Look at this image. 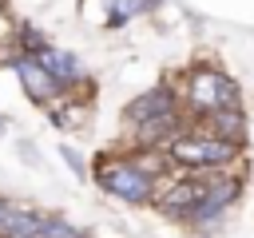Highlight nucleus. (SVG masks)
Here are the masks:
<instances>
[{
    "instance_id": "11",
    "label": "nucleus",
    "mask_w": 254,
    "mask_h": 238,
    "mask_svg": "<svg viewBox=\"0 0 254 238\" xmlns=\"http://www.w3.org/2000/svg\"><path fill=\"white\" fill-rule=\"evenodd\" d=\"M111 8H107V24L111 28H119L123 20H131V16H139V12H147L151 8V0H107Z\"/></svg>"
},
{
    "instance_id": "17",
    "label": "nucleus",
    "mask_w": 254,
    "mask_h": 238,
    "mask_svg": "<svg viewBox=\"0 0 254 238\" xmlns=\"http://www.w3.org/2000/svg\"><path fill=\"white\" fill-rule=\"evenodd\" d=\"M79 238H87V234H79Z\"/></svg>"
},
{
    "instance_id": "8",
    "label": "nucleus",
    "mask_w": 254,
    "mask_h": 238,
    "mask_svg": "<svg viewBox=\"0 0 254 238\" xmlns=\"http://www.w3.org/2000/svg\"><path fill=\"white\" fill-rule=\"evenodd\" d=\"M36 60H40V63H44V67L56 75V83H60L64 91H75V87H83V83H87V71H83V63H79L71 52L56 48V44H52V48H44Z\"/></svg>"
},
{
    "instance_id": "10",
    "label": "nucleus",
    "mask_w": 254,
    "mask_h": 238,
    "mask_svg": "<svg viewBox=\"0 0 254 238\" xmlns=\"http://www.w3.org/2000/svg\"><path fill=\"white\" fill-rule=\"evenodd\" d=\"M44 218H48V214H40V210L4 206V214H0V238H40Z\"/></svg>"
},
{
    "instance_id": "2",
    "label": "nucleus",
    "mask_w": 254,
    "mask_h": 238,
    "mask_svg": "<svg viewBox=\"0 0 254 238\" xmlns=\"http://www.w3.org/2000/svg\"><path fill=\"white\" fill-rule=\"evenodd\" d=\"M238 151L242 147H234V143H226V139H218V135H206V131H187L171 151H167V159H171V167L175 171H183V175H222V171H230L234 163H238Z\"/></svg>"
},
{
    "instance_id": "14",
    "label": "nucleus",
    "mask_w": 254,
    "mask_h": 238,
    "mask_svg": "<svg viewBox=\"0 0 254 238\" xmlns=\"http://www.w3.org/2000/svg\"><path fill=\"white\" fill-rule=\"evenodd\" d=\"M0 16H4V0H0Z\"/></svg>"
},
{
    "instance_id": "7",
    "label": "nucleus",
    "mask_w": 254,
    "mask_h": 238,
    "mask_svg": "<svg viewBox=\"0 0 254 238\" xmlns=\"http://www.w3.org/2000/svg\"><path fill=\"white\" fill-rule=\"evenodd\" d=\"M202 182H206V175H183V178H175V182H163V190L155 194V206L167 214V218H183L187 222V214L198 206V198H202Z\"/></svg>"
},
{
    "instance_id": "1",
    "label": "nucleus",
    "mask_w": 254,
    "mask_h": 238,
    "mask_svg": "<svg viewBox=\"0 0 254 238\" xmlns=\"http://www.w3.org/2000/svg\"><path fill=\"white\" fill-rule=\"evenodd\" d=\"M179 99H183V111H187L194 123H198V119H210L214 111L242 107L238 83H234L226 71L210 67V63H194V67L183 71V79H179Z\"/></svg>"
},
{
    "instance_id": "15",
    "label": "nucleus",
    "mask_w": 254,
    "mask_h": 238,
    "mask_svg": "<svg viewBox=\"0 0 254 238\" xmlns=\"http://www.w3.org/2000/svg\"><path fill=\"white\" fill-rule=\"evenodd\" d=\"M4 206H8V202H0V214H4Z\"/></svg>"
},
{
    "instance_id": "6",
    "label": "nucleus",
    "mask_w": 254,
    "mask_h": 238,
    "mask_svg": "<svg viewBox=\"0 0 254 238\" xmlns=\"http://www.w3.org/2000/svg\"><path fill=\"white\" fill-rule=\"evenodd\" d=\"M175 111H183L179 91H175L171 83H159V87H151V91H139V95L123 107V123L135 131V127H147V123H155V119H163V115H175Z\"/></svg>"
},
{
    "instance_id": "3",
    "label": "nucleus",
    "mask_w": 254,
    "mask_h": 238,
    "mask_svg": "<svg viewBox=\"0 0 254 238\" xmlns=\"http://www.w3.org/2000/svg\"><path fill=\"white\" fill-rule=\"evenodd\" d=\"M95 182L119 198V202H131V206H143V202H155L159 194V175H151L135 155H107L95 163Z\"/></svg>"
},
{
    "instance_id": "16",
    "label": "nucleus",
    "mask_w": 254,
    "mask_h": 238,
    "mask_svg": "<svg viewBox=\"0 0 254 238\" xmlns=\"http://www.w3.org/2000/svg\"><path fill=\"white\" fill-rule=\"evenodd\" d=\"M0 131H4V119H0Z\"/></svg>"
},
{
    "instance_id": "4",
    "label": "nucleus",
    "mask_w": 254,
    "mask_h": 238,
    "mask_svg": "<svg viewBox=\"0 0 254 238\" xmlns=\"http://www.w3.org/2000/svg\"><path fill=\"white\" fill-rule=\"evenodd\" d=\"M238 198H242V178H238V175H230V171H222V175H206V182H202V198H198V206L187 214V222H190L194 230L210 234V230L222 226L226 210H230Z\"/></svg>"
},
{
    "instance_id": "12",
    "label": "nucleus",
    "mask_w": 254,
    "mask_h": 238,
    "mask_svg": "<svg viewBox=\"0 0 254 238\" xmlns=\"http://www.w3.org/2000/svg\"><path fill=\"white\" fill-rule=\"evenodd\" d=\"M40 238H79V230H75V226H71L64 214H48V218H44Z\"/></svg>"
},
{
    "instance_id": "9",
    "label": "nucleus",
    "mask_w": 254,
    "mask_h": 238,
    "mask_svg": "<svg viewBox=\"0 0 254 238\" xmlns=\"http://www.w3.org/2000/svg\"><path fill=\"white\" fill-rule=\"evenodd\" d=\"M194 127H198V131H206V135H218V139H226V143H234V147H242V143H246V111H242V107L214 111L210 119H198Z\"/></svg>"
},
{
    "instance_id": "5",
    "label": "nucleus",
    "mask_w": 254,
    "mask_h": 238,
    "mask_svg": "<svg viewBox=\"0 0 254 238\" xmlns=\"http://www.w3.org/2000/svg\"><path fill=\"white\" fill-rule=\"evenodd\" d=\"M12 71H16V79H20V87L28 91V99L32 103H40V107H56L60 99H67V91L56 83V75L36 60V56H28V52H12Z\"/></svg>"
},
{
    "instance_id": "13",
    "label": "nucleus",
    "mask_w": 254,
    "mask_h": 238,
    "mask_svg": "<svg viewBox=\"0 0 254 238\" xmlns=\"http://www.w3.org/2000/svg\"><path fill=\"white\" fill-rule=\"evenodd\" d=\"M16 44H20V52H28V56H40L44 48H52V44L44 40V32H36V28H28V24L16 32Z\"/></svg>"
}]
</instances>
